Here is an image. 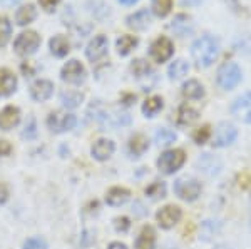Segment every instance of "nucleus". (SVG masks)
I'll return each mask as SVG.
<instances>
[{
    "mask_svg": "<svg viewBox=\"0 0 251 249\" xmlns=\"http://www.w3.org/2000/svg\"><path fill=\"white\" fill-rule=\"evenodd\" d=\"M37 19V9H35L34 3H27V5H22L20 9H17L15 12V22L20 27H25L32 23L34 20Z\"/></svg>",
    "mask_w": 251,
    "mask_h": 249,
    "instance_id": "obj_21",
    "label": "nucleus"
},
{
    "mask_svg": "<svg viewBox=\"0 0 251 249\" xmlns=\"http://www.w3.org/2000/svg\"><path fill=\"white\" fill-rule=\"evenodd\" d=\"M164 102H163V97H159V95H152V97L146 99V102L143 104V114L146 117H154L161 112L163 109Z\"/></svg>",
    "mask_w": 251,
    "mask_h": 249,
    "instance_id": "obj_28",
    "label": "nucleus"
},
{
    "mask_svg": "<svg viewBox=\"0 0 251 249\" xmlns=\"http://www.w3.org/2000/svg\"><path fill=\"white\" fill-rule=\"evenodd\" d=\"M131 199V191L126 189V187H121V186H114L107 191L106 194V203L109 206L112 207H119V206H124L127 201Z\"/></svg>",
    "mask_w": 251,
    "mask_h": 249,
    "instance_id": "obj_17",
    "label": "nucleus"
},
{
    "mask_svg": "<svg viewBox=\"0 0 251 249\" xmlns=\"http://www.w3.org/2000/svg\"><path fill=\"white\" fill-rule=\"evenodd\" d=\"M183 218V211L179 206H174V204H168V206L161 207L156 214V221L163 229H173L177 223Z\"/></svg>",
    "mask_w": 251,
    "mask_h": 249,
    "instance_id": "obj_9",
    "label": "nucleus"
},
{
    "mask_svg": "<svg viewBox=\"0 0 251 249\" xmlns=\"http://www.w3.org/2000/svg\"><path fill=\"white\" fill-rule=\"evenodd\" d=\"M188 72H189V64L186 62L184 59H177L169 66L168 75L171 80H179V79H183L184 75H188Z\"/></svg>",
    "mask_w": 251,
    "mask_h": 249,
    "instance_id": "obj_29",
    "label": "nucleus"
},
{
    "mask_svg": "<svg viewBox=\"0 0 251 249\" xmlns=\"http://www.w3.org/2000/svg\"><path fill=\"white\" fill-rule=\"evenodd\" d=\"M109 50V40L106 35H96L86 47V57L91 60L92 64L99 62L100 59H104L107 55Z\"/></svg>",
    "mask_w": 251,
    "mask_h": 249,
    "instance_id": "obj_10",
    "label": "nucleus"
},
{
    "mask_svg": "<svg viewBox=\"0 0 251 249\" xmlns=\"http://www.w3.org/2000/svg\"><path fill=\"white\" fill-rule=\"evenodd\" d=\"M54 94V82L47 79H37L30 86V97L35 102H46Z\"/></svg>",
    "mask_w": 251,
    "mask_h": 249,
    "instance_id": "obj_12",
    "label": "nucleus"
},
{
    "mask_svg": "<svg viewBox=\"0 0 251 249\" xmlns=\"http://www.w3.org/2000/svg\"><path fill=\"white\" fill-rule=\"evenodd\" d=\"M17 91V75L10 69H0V97H9Z\"/></svg>",
    "mask_w": 251,
    "mask_h": 249,
    "instance_id": "obj_16",
    "label": "nucleus"
},
{
    "mask_svg": "<svg viewBox=\"0 0 251 249\" xmlns=\"http://www.w3.org/2000/svg\"><path fill=\"white\" fill-rule=\"evenodd\" d=\"M201 2H203V0H181V3H183L184 7H196V5H200Z\"/></svg>",
    "mask_w": 251,
    "mask_h": 249,
    "instance_id": "obj_44",
    "label": "nucleus"
},
{
    "mask_svg": "<svg viewBox=\"0 0 251 249\" xmlns=\"http://www.w3.org/2000/svg\"><path fill=\"white\" fill-rule=\"evenodd\" d=\"M35 134H37V124H35V119L34 117H30L29 119V124L25 126V131H24V137H27V139H34L35 137Z\"/></svg>",
    "mask_w": 251,
    "mask_h": 249,
    "instance_id": "obj_38",
    "label": "nucleus"
},
{
    "mask_svg": "<svg viewBox=\"0 0 251 249\" xmlns=\"http://www.w3.org/2000/svg\"><path fill=\"white\" fill-rule=\"evenodd\" d=\"M201 191H203V186H201L200 181L196 179H177L174 182V194L179 199L186 201V203H193L201 196Z\"/></svg>",
    "mask_w": 251,
    "mask_h": 249,
    "instance_id": "obj_6",
    "label": "nucleus"
},
{
    "mask_svg": "<svg viewBox=\"0 0 251 249\" xmlns=\"http://www.w3.org/2000/svg\"><path fill=\"white\" fill-rule=\"evenodd\" d=\"M116 151V144L111 139H97L91 147V154L96 160H107L114 154Z\"/></svg>",
    "mask_w": 251,
    "mask_h": 249,
    "instance_id": "obj_14",
    "label": "nucleus"
},
{
    "mask_svg": "<svg viewBox=\"0 0 251 249\" xmlns=\"http://www.w3.org/2000/svg\"><path fill=\"white\" fill-rule=\"evenodd\" d=\"M22 249H47V243L42 238H30L24 243Z\"/></svg>",
    "mask_w": 251,
    "mask_h": 249,
    "instance_id": "obj_37",
    "label": "nucleus"
},
{
    "mask_svg": "<svg viewBox=\"0 0 251 249\" xmlns=\"http://www.w3.org/2000/svg\"><path fill=\"white\" fill-rule=\"evenodd\" d=\"M198 119H200V112H198L196 109L186 106V104L179 106V109H177V114H176V122L179 124V126L188 127V126H191V124L196 122Z\"/></svg>",
    "mask_w": 251,
    "mask_h": 249,
    "instance_id": "obj_24",
    "label": "nucleus"
},
{
    "mask_svg": "<svg viewBox=\"0 0 251 249\" xmlns=\"http://www.w3.org/2000/svg\"><path fill=\"white\" fill-rule=\"evenodd\" d=\"M198 167H200V171H203L204 174L214 176L221 171V160L216 159L211 154H203L198 159Z\"/></svg>",
    "mask_w": 251,
    "mask_h": 249,
    "instance_id": "obj_23",
    "label": "nucleus"
},
{
    "mask_svg": "<svg viewBox=\"0 0 251 249\" xmlns=\"http://www.w3.org/2000/svg\"><path fill=\"white\" fill-rule=\"evenodd\" d=\"M12 37V23L7 17H0V47H5Z\"/></svg>",
    "mask_w": 251,
    "mask_h": 249,
    "instance_id": "obj_32",
    "label": "nucleus"
},
{
    "mask_svg": "<svg viewBox=\"0 0 251 249\" xmlns=\"http://www.w3.org/2000/svg\"><path fill=\"white\" fill-rule=\"evenodd\" d=\"M86 67L79 62V60L72 59L66 62L60 69V79L67 84H74V86H79L86 80Z\"/></svg>",
    "mask_w": 251,
    "mask_h": 249,
    "instance_id": "obj_7",
    "label": "nucleus"
},
{
    "mask_svg": "<svg viewBox=\"0 0 251 249\" xmlns=\"http://www.w3.org/2000/svg\"><path fill=\"white\" fill-rule=\"evenodd\" d=\"M107 249H127V246H126L124 243H117V241H116V243H111V244H109Z\"/></svg>",
    "mask_w": 251,
    "mask_h": 249,
    "instance_id": "obj_45",
    "label": "nucleus"
},
{
    "mask_svg": "<svg viewBox=\"0 0 251 249\" xmlns=\"http://www.w3.org/2000/svg\"><path fill=\"white\" fill-rule=\"evenodd\" d=\"M148 149H149V139L146 137L144 134H136L129 140V152H131L134 158L143 156Z\"/></svg>",
    "mask_w": 251,
    "mask_h": 249,
    "instance_id": "obj_25",
    "label": "nucleus"
},
{
    "mask_svg": "<svg viewBox=\"0 0 251 249\" xmlns=\"http://www.w3.org/2000/svg\"><path fill=\"white\" fill-rule=\"evenodd\" d=\"M40 42H42V39L35 30L22 32V34L17 35L14 42V52L20 57H30L39 50Z\"/></svg>",
    "mask_w": 251,
    "mask_h": 249,
    "instance_id": "obj_3",
    "label": "nucleus"
},
{
    "mask_svg": "<svg viewBox=\"0 0 251 249\" xmlns=\"http://www.w3.org/2000/svg\"><path fill=\"white\" fill-rule=\"evenodd\" d=\"M7 199H9V187L7 184L0 182V204L7 203Z\"/></svg>",
    "mask_w": 251,
    "mask_h": 249,
    "instance_id": "obj_42",
    "label": "nucleus"
},
{
    "mask_svg": "<svg viewBox=\"0 0 251 249\" xmlns=\"http://www.w3.org/2000/svg\"><path fill=\"white\" fill-rule=\"evenodd\" d=\"M248 107H251V92H245L241 97H238L236 100L233 102L231 106V112L233 114H241L243 111H246Z\"/></svg>",
    "mask_w": 251,
    "mask_h": 249,
    "instance_id": "obj_34",
    "label": "nucleus"
},
{
    "mask_svg": "<svg viewBox=\"0 0 251 249\" xmlns=\"http://www.w3.org/2000/svg\"><path fill=\"white\" fill-rule=\"evenodd\" d=\"M243 79L241 67L236 62H225L216 72V82L223 91H231Z\"/></svg>",
    "mask_w": 251,
    "mask_h": 249,
    "instance_id": "obj_2",
    "label": "nucleus"
},
{
    "mask_svg": "<svg viewBox=\"0 0 251 249\" xmlns=\"http://www.w3.org/2000/svg\"><path fill=\"white\" fill-rule=\"evenodd\" d=\"M84 100V94L79 91H64L60 92V102H62L64 107L67 109H75L82 104Z\"/></svg>",
    "mask_w": 251,
    "mask_h": 249,
    "instance_id": "obj_27",
    "label": "nucleus"
},
{
    "mask_svg": "<svg viewBox=\"0 0 251 249\" xmlns=\"http://www.w3.org/2000/svg\"><path fill=\"white\" fill-rule=\"evenodd\" d=\"M75 124H77V117L66 111H54L47 117V127L55 134L72 131L75 127Z\"/></svg>",
    "mask_w": 251,
    "mask_h": 249,
    "instance_id": "obj_5",
    "label": "nucleus"
},
{
    "mask_svg": "<svg viewBox=\"0 0 251 249\" xmlns=\"http://www.w3.org/2000/svg\"><path fill=\"white\" fill-rule=\"evenodd\" d=\"M173 9V0H151V10L157 17H166Z\"/></svg>",
    "mask_w": 251,
    "mask_h": 249,
    "instance_id": "obj_31",
    "label": "nucleus"
},
{
    "mask_svg": "<svg viewBox=\"0 0 251 249\" xmlns=\"http://www.w3.org/2000/svg\"><path fill=\"white\" fill-rule=\"evenodd\" d=\"M181 94L188 100H200L204 97V87L200 80L189 79L188 82H184L183 87H181Z\"/></svg>",
    "mask_w": 251,
    "mask_h": 249,
    "instance_id": "obj_18",
    "label": "nucleus"
},
{
    "mask_svg": "<svg viewBox=\"0 0 251 249\" xmlns=\"http://www.w3.org/2000/svg\"><path fill=\"white\" fill-rule=\"evenodd\" d=\"M211 137V131H209L208 126H203L201 129H198L196 132L193 134V139L196 144H200V146H203V144L208 142V139Z\"/></svg>",
    "mask_w": 251,
    "mask_h": 249,
    "instance_id": "obj_36",
    "label": "nucleus"
},
{
    "mask_svg": "<svg viewBox=\"0 0 251 249\" xmlns=\"http://www.w3.org/2000/svg\"><path fill=\"white\" fill-rule=\"evenodd\" d=\"M129 226H131V223H129V219L127 218H116L114 219V227H116V231L117 232H126L129 229Z\"/></svg>",
    "mask_w": 251,
    "mask_h": 249,
    "instance_id": "obj_39",
    "label": "nucleus"
},
{
    "mask_svg": "<svg viewBox=\"0 0 251 249\" xmlns=\"http://www.w3.org/2000/svg\"><path fill=\"white\" fill-rule=\"evenodd\" d=\"M174 54V44L169 37H157L149 47V55L157 64L168 62Z\"/></svg>",
    "mask_w": 251,
    "mask_h": 249,
    "instance_id": "obj_8",
    "label": "nucleus"
},
{
    "mask_svg": "<svg viewBox=\"0 0 251 249\" xmlns=\"http://www.w3.org/2000/svg\"><path fill=\"white\" fill-rule=\"evenodd\" d=\"M238 137V129L233 124L221 122L214 131V146L216 147H228L236 140Z\"/></svg>",
    "mask_w": 251,
    "mask_h": 249,
    "instance_id": "obj_11",
    "label": "nucleus"
},
{
    "mask_svg": "<svg viewBox=\"0 0 251 249\" xmlns=\"http://www.w3.org/2000/svg\"><path fill=\"white\" fill-rule=\"evenodd\" d=\"M186 154L183 149H169L164 151L157 159V167L164 174H174L184 166Z\"/></svg>",
    "mask_w": 251,
    "mask_h": 249,
    "instance_id": "obj_4",
    "label": "nucleus"
},
{
    "mask_svg": "<svg viewBox=\"0 0 251 249\" xmlns=\"http://www.w3.org/2000/svg\"><path fill=\"white\" fill-rule=\"evenodd\" d=\"M20 0H0V3H3V5H14V3H19Z\"/></svg>",
    "mask_w": 251,
    "mask_h": 249,
    "instance_id": "obj_47",
    "label": "nucleus"
},
{
    "mask_svg": "<svg viewBox=\"0 0 251 249\" xmlns=\"http://www.w3.org/2000/svg\"><path fill=\"white\" fill-rule=\"evenodd\" d=\"M176 132L171 131V129H166V127H161V129H157L156 132V142L159 144V146H169V144H173L174 140H176Z\"/></svg>",
    "mask_w": 251,
    "mask_h": 249,
    "instance_id": "obj_33",
    "label": "nucleus"
},
{
    "mask_svg": "<svg viewBox=\"0 0 251 249\" xmlns=\"http://www.w3.org/2000/svg\"><path fill=\"white\" fill-rule=\"evenodd\" d=\"M245 120H246V122H248V124H251V109L248 111V114H246V117H245Z\"/></svg>",
    "mask_w": 251,
    "mask_h": 249,
    "instance_id": "obj_48",
    "label": "nucleus"
},
{
    "mask_svg": "<svg viewBox=\"0 0 251 249\" xmlns=\"http://www.w3.org/2000/svg\"><path fill=\"white\" fill-rule=\"evenodd\" d=\"M12 151L10 144L7 140H0V156H9Z\"/></svg>",
    "mask_w": 251,
    "mask_h": 249,
    "instance_id": "obj_43",
    "label": "nucleus"
},
{
    "mask_svg": "<svg viewBox=\"0 0 251 249\" xmlns=\"http://www.w3.org/2000/svg\"><path fill=\"white\" fill-rule=\"evenodd\" d=\"M220 55V40L213 35H201L191 45V57L200 69L213 66Z\"/></svg>",
    "mask_w": 251,
    "mask_h": 249,
    "instance_id": "obj_1",
    "label": "nucleus"
},
{
    "mask_svg": "<svg viewBox=\"0 0 251 249\" xmlns=\"http://www.w3.org/2000/svg\"><path fill=\"white\" fill-rule=\"evenodd\" d=\"M117 2H119L121 5H134L137 0H117Z\"/></svg>",
    "mask_w": 251,
    "mask_h": 249,
    "instance_id": "obj_46",
    "label": "nucleus"
},
{
    "mask_svg": "<svg viewBox=\"0 0 251 249\" xmlns=\"http://www.w3.org/2000/svg\"><path fill=\"white\" fill-rule=\"evenodd\" d=\"M214 227H213V221H206V223L203 224V239H209L211 236H214Z\"/></svg>",
    "mask_w": 251,
    "mask_h": 249,
    "instance_id": "obj_41",
    "label": "nucleus"
},
{
    "mask_svg": "<svg viewBox=\"0 0 251 249\" xmlns=\"http://www.w3.org/2000/svg\"><path fill=\"white\" fill-rule=\"evenodd\" d=\"M59 3H60V0H39V5L47 12H52Z\"/></svg>",
    "mask_w": 251,
    "mask_h": 249,
    "instance_id": "obj_40",
    "label": "nucleus"
},
{
    "mask_svg": "<svg viewBox=\"0 0 251 249\" xmlns=\"http://www.w3.org/2000/svg\"><path fill=\"white\" fill-rule=\"evenodd\" d=\"M20 122V109L15 106H7L0 111V131H10Z\"/></svg>",
    "mask_w": 251,
    "mask_h": 249,
    "instance_id": "obj_15",
    "label": "nucleus"
},
{
    "mask_svg": "<svg viewBox=\"0 0 251 249\" xmlns=\"http://www.w3.org/2000/svg\"><path fill=\"white\" fill-rule=\"evenodd\" d=\"M137 37H134V35H121L119 39L116 40V49H117V54L119 55H129L132 50L137 47Z\"/></svg>",
    "mask_w": 251,
    "mask_h": 249,
    "instance_id": "obj_26",
    "label": "nucleus"
},
{
    "mask_svg": "<svg viewBox=\"0 0 251 249\" xmlns=\"http://www.w3.org/2000/svg\"><path fill=\"white\" fill-rule=\"evenodd\" d=\"M169 29L174 35L177 37H186V35H191L194 30V23L193 19L186 14H179L173 19V22L169 23Z\"/></svg>",
    "mask_w": 251,
    "mask_h": 249,
    "instance_id": "obj_13",
    "label": "nucleus"
},
{
    "mask_svg": "<svg viewBox=\"0 0 251 249\" xmlns=\"http://www.w3.org/2000/svg\"><path fill=\"white\" fill-rule=\"evenodd\" d=\"M126 22H127V25L131 27V29L144 30L151 25V14L148 12V9H141L129 15V17L126 19Z\"/></svg>",
    "mask_w": 251,
    "mask_h": 249,
    "instance_id": "obj_19",
    "label": "nucleus"
},
{
    "mask_svg": "<svg viewBox=\"0 0 251 249\" xmlns=\"http://www.w3.org/2000/svg\"><path fill=\"white\" fill-rule=\"evenodd\" d=\"M146 196H149L151 199H163L166 196V184L159 182V181L152 182L151 186L146 189Z\"/></svg>",
    "mask_w": 251,
    "mask_h": 249,
    "instance_id": "obj_35",
    "label": "nucleus"
},
{
    "mask_svg": "<svg viewBox=\"0 0 251 249\" xmlns=\"http://www.w3.org/2000/svg\"><path fill=\"white\" fill-rule=\"evenodd\" d=\"M156 248V231L151 226H144L136 239L134 249H154Z\"/></svg>",
    "mask_w": 251,
    "mask_h": 249,
    "instance_id": "obj_20",
    "label": "nucleus"
},
{
    "mask_svg": "<svg viewBox=\"0 0 251 249\" xmlns=\"http://www.w3.org/2000/svg\"><path fill=\"white\" fill-rule=\"evenodd\" d=\"M131 72L132 75L137 79H143V77H149V74H152V69L146 60L143 59H136L134 62L131 64Z\"/></svg>",
    "mask_w": 251,
    "mask_h": 249,
    "instance_id": "obj_30",
    "label": "nucleus"
},
{
    "mask_svg": "<svg viewBox=\"0 0 251 249\" xmlns=\"http://www.w3.org/2000/svg\"><path fill=\"white\" fill-rule=\"evenodd\" d=\"M49 47H50V52L55 55V57L62 59L71 52V42L66 35H54L49 42Z\"/></svg>",
    "mask_w": 251,
    "mask_h": 249,
    "instance_id": "obj_22",
    "label": "nucleus"
}]
</instances>
